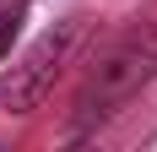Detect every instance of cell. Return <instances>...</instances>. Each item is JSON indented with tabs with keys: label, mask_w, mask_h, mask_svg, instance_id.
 <instances>
[{
	"label": "cell",
	"mask_w": 157,
	"mask_h": 152,
	"mask_svg": "<svg viewBox=\"0 0 157 152\" xmlns=\"http://www.w3.org/2000/svg\"><path fill=\"white\" fill-rule=\"evenodd\" d=\"M152 76H157V27L136 22L92 60V71L76 92V125H98L109 114H119Z\"/></svg>",
	"instance_id": "obj_1"
},
{
	"label": "cell",
	"mask_w": 157,
	"mask_h": 152,
	"mask_svg": "<svg viewBox=\"0 0 157 152\" xmlns=\"http://www.w3.org/2000/svg\"><path fill=\"white\" fill-rule=\"evenodd\" d=\"M81 33H87L81 22H65V27L44 33V38L22 54V65H11V76L0 82V109H6V114H33V109L49 98V87H54V76H60L65 54L76 49Z\"/></svg>",
	"instance_id": "obj_2"
},
{
	"label": "cell",
	"mask_w": 157,
	"mask_h": 152,
	"mask_svg": "<svg viewBox=\"0 0 157 152\" xmlns=\"http://www.w3.org/2000/svg\"><path fill=\"white\" fill-rule=\"evenodd\" d=\"M22 16H27V6L16 0L11 11H0V60L11 54V44H16V27H22Z\"/></svg>",
	"instance_id": "obj_3"
}]
</instances>
